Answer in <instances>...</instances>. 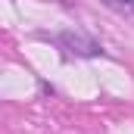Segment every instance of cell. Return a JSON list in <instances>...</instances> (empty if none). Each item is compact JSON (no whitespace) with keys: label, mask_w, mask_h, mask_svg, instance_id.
<instances>
[{"label":"cell","mask_w":134,"mask_h":134,"mask_svg":"<svg viewBox=\"0 0 134 134\" xmlns=\"http://www.w3.org/2000/svg\"><path fill=\"white\" fill-rule=\"evenodd\" d=\"M56 41L66 47L69 53H75V56H100V53H103V47L94 41V37H87V34H78V31H63Z\"/></svg>","instance_id":"cell-1"},{"label":"cell","mask_w":134,"mask_h":134,"mask_svg":"<svg viewBox=\"0 0 134 134\" xmlns=\"http://www.w3.org/2000/svg\"><path fill=\"white\" fill-rule=\"evenodd\" d=\"M106 6H112V9H119V13H128L134 16V0H103Z\"/></svg>","instance_id":"cell-2"}]
</instances>
